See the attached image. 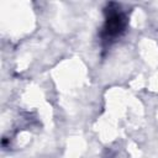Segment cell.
Returning <instances> with one entry per match:
<instances>
[{
	"instance_id": "cell-1",
	"label": "cell",
	"mask_w": 158,
	"mask_h": 158,
	"mask_svg": "<svg viewBox=\"0 0 158 158\" xmlns=\"http://www.w3.org/2000/svg\"><path fill=\"white\" fill-rule=\"evenodd\" d=\"M107 10H109V15L106 17L105 26L102 30V36H104V40L106 41L118 37L125 31V27H126V19L123 14L118 11L120 10L118 6L115 5V9H111V5H110Z\"/></svg>"
}]
</instances>
